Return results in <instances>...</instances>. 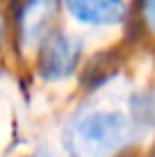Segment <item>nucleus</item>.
<instances>
[{"instance_id": "f257e3e1", "label": "nucleus", "mask_w": 155, "mask_h": 157, "mask_svg": "<svg viewBox=\"0 0 155 157\" xmlns=\"http://www.w3.org/2000/svg\"><path fill=\"white\" fill-rule=\"evenodd\" d=\"M130 139V121L121 112L96 109L76 116L64 130L68 157H112Z\"/></svg>"}, {"instance_id": "f03ea898", "label": "nucleus", "mask_w": 155, "mask_h": 157, "mask_svg": "<svg viewBox=\"0 0 155 157\" xmlns=\"http://www.w3.org/2000/svg\"><path fill=\"white\" fill-rule=\"evenodd\" d=\"M80 41L73 34H55L46 41L41 50V73L48 80H62L73 73L80 59Z\"/></svg>"}, {"instance_id": "7ed1b4c3", "label": "nucleus", "mask_w": 155, "mask_h": 157, "mask_svg": "<svg viewBox=\"0 0 155 157\" xmlns=\"http://www.w3.org/2000/svg\"><path fill=\"white\" fill-rule=\"evenodd\" d=\"M66 9L84 25H114L126 16L123 0H66Z\"/></svg>"}, {"instance_id": "20e7f679", "label": "nucleus", "mask_w": 155, "mask_h": 157, "mask_svg": "<svg viewBox=\"0 0 155 157\" xmlns=\"http://www.w3.org/2000/svg\"><path fill=\"white\" fill-rule=\"evenodd\" d=\"M57 9V0H28L21 12V36L28 48L37 46L46 36L48 25Z\"/></svg>"}, {"instance_id": "39448f33", "label": "nucleus", "mask_w": 155, "mask_h": 157, "mask_svg": "<svg viewBox=\"0 0 155 157\" xmlns=\"http://www.w3.org/2000/svg\"><path fill=\"white\" fill-rule=\"evenodd\" d=\"M144 16H146V23L155 30V0H144Z\"/></svg>"}]
</instances>
